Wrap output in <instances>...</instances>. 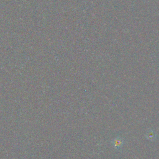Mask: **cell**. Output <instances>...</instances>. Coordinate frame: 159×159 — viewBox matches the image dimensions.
Returning <instances> with one entry per match:
<instances>
[{"mask_svg":"<svg viewBox=\"0 0 159 159\" xmlns=\"http://www.w3.org/2000/svg\"><path fill=\"white\" fill-rule=\"evenodd\" d=\"M112 145H113V147L117 149V150H119L120 149L124 144V139L122 138L120 136H118L116 138L114 139L112 141Z\"/></svg>","mask_w":159,"mask_h":159,"instance_id":"cell-1","label":"cell"},{"mask_svg":"<svg viewBox=\"0 0 159 159\" xmlns=\"http://www.w3.org/2000/svg\"><path fill=\"white\" fill-rule=\"evenodd\" d=\"M145 137L147 139L150 141H154L157 139V134L152 129H149L145 134Z\"/></svg>","mask_w":159,"mask_h":159,"instance_id":"cell-2","label":"cell"}]
</instances>
